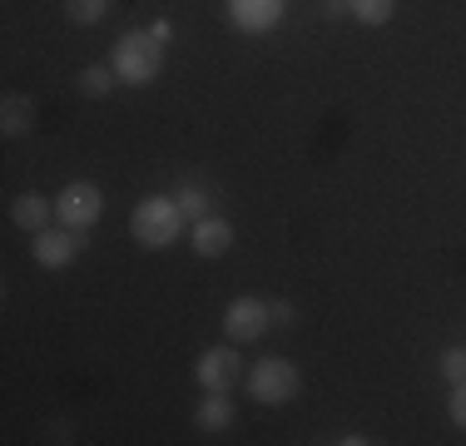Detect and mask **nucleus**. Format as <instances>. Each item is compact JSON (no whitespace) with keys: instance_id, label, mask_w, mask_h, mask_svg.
Instances as JSON below:
<instances>
[{"instance_id":"nucleus-15","label":"nucleus","mask_w":466,"mask_h":446,"mask_svg":"<svg viewBox=\"0 0 466 446\" xmlns=\"http://www.w3.org/2000/svg\"><path fill=\"white\" fill-rule=\"evenodd\" d=\"M65 15L70 25H99L109 15V0H65Z\"/></svg>"},{"instance_id":"nucleus-20","label":"nucleus","mask_w":466,"mask_h":446,"mask_svg":"<svg viewBox=\"0 0 466 446\" xmlns=\"http://www.w3.org/2000/svg\"><path fill=\"white\" fill-rule=\"evenodd\" d=\"M328 15H332V20H338V15H352L348 0H328Z\"/></svg>"},{"instance_id":"nucleus-14","label":"nucleus","mask_w":466,"mask_h":446,"mask_svg":"<svg viewBox=\"0 0 466 446\" xmlns=\"http://www.w3.org/2000/svg\"><path fill=\"white\" fill-rule=\"evenodd\" d=\"M348 10L362 25H387V20L397 15V0H348Z\"/></svg>"},{"instance_id":"nucleus-2","label":"nucleus","mask_w":466,"mask_h":446,"mask_svg":"<svg viewBox=\"0 0 466 446\" xmlns=\"http://www.w3.org/2000/svg\"><path fill=\"white\" fill-rule=\"evenodd\" d=\"M109 65H115L119 85H154L164 70V45L154 40L149 30H129V35H119Z\"/></svg>"},{"instance_id":"nucleus-10","label":"nucleus","mask_w":466,"mask_h":446,"mask_svg":"<svg viewBox=\"0 0 466 446\" xmlns=\"http://www.w3.org/2000/svg\"><path fill=\"white\" fill-rule=\"evenodd\" d=\"M50 214H55V204H50L46 194H35V188L15 194V204H10V223H15L20 233H46Z\"/></svg>"},{"instance_id":"nucleus-4","label":"nucleus","mask_w":466,"mask_h":446,"mask_svg":"<svg viewBox=\"0 0 466 446\" xmlns=\"http://www.w3.org/2000/svg\"><path fill=\"white\" fill-rule=\"evenodd\" d=\"M55 218H60L65 228H75V233L95 228V223L105 218V194H99V184H90V178L65 184L60 194H55Z\"/></svg>"},{"instance_id":"nucleus-13","label":"nucleus","mask_w":466,"mask_h":446,"mask_svg":"<svg viewBox=\"0 0 466 446\" xmlns=\"http://www.w3.org/2000/svg\"><path fill=\"white\" fill-rule=\"evenodd\" d=\"M115 85H119L115 65H85V70H80V89H85L90 99H105Z\"/></svg>"},{"instance_id":"nucleus-17","label":"nucleus","mask_w":466,"mask_h":446,"mask_svg":"<svg viewBox=\"0 0 466 446\" xmlns=\"http://www.w3.org/2000/svg\"><path fill=\"white\" fill-rule=\"evenodd\" d=\"M441 377H447V382H466V348L441 352Z\"/></svg>"},{"instance_id":"nucleus-16","label":"nucleus","mask_w":466,"mask_h":446,"mask_svg":"<svg viewBox=\"0 0 466 446\" xmlns=\"http://www.w3.org/2000/svg\"><path fill=\"white\" fill-rule=\"evenodd\" d=\"M174 198H179V208H184V218H188V223L208 214V194H204V188H194V184H184Z\"/></svg>"},{"instance_id":"nucleus-18","label":"nucleus","mask_w":466,"mask_h":446,"mask_svg":"<svg viewBox=\"0 0 466 446\" xmlns=\"http://www.w3.org/2000/svg\"><path fill=\"white\" fill-rule=\"evenodd\" d=\"M447 417H451V427H461V431H466V382H451V397H447Z\"/></svg>"},{"instance_id":"nucleus-6","label":"nucleus","mask_w":466,"mask_h":446,"mask_svg":"<svg viewBox=\"0 0 466 446\" xmlns=\"http://www.w3.org/2000/svg\"><path fill=\"white\" fill-rule=\"evenodd\" d=\"M85 238L75 228H46V233H30V258L40 268H50V273H60V268H70L80 258Z\"/></svg>"},{"instance_id":"nucleus-12","label":"nucleus","mask_w":466,"mask_h":446,"mask_svg":"<svg viewBox=\"0 0 466 446\" xmlns=\"http://www.w3.org/2000/svg\"><path fill=\"white\" fill-rule=\"evenodd\" d=\"M233 421H238V407L228 401V392H208V397L194 407V427H198V431H228Z\"/></svg>"},{"instance_id":"nucleus-21","label":"nucleus","mask_w":466,"mask_h":446,"mask_svg":"<svg viewBox=\"0 0 466 446\" xmlns=\"http://www.w3.org/2000/svg\"><path fill=\"white\" fill-rule=\"evenodd\" d=\"M273 322H293V308H288V303H273Z\"/></svg>"},{"instance_id":"nucleus-11","label":"nucleus","mask_w":466,"mask_h":446,"mask_svg":"<svg viewBox=\"0 0 466 446\" xmlns=\"http://www.w3.org/2000/svg\"><path fill=\"white\" fill-rule=\"evenodd\" d=\"M0 129H5V139H20V134L35 129V99L10 89V95L0 99Z\"/></svg>"},{"instance_id":"nucleus-1","label":"nucleus","mask_w":466,"mask_h":446,"mask_svg":"<svg viewBox=\"0 0 466 446\" xmlns=\"http://www.w3.org/2000/svg\"><path fill=\"white\" fill-rule=\"evenodd\" d=\"M179 233H184V208H179V198L149 194V198H139L135 214H129V238H135L139 248H149V253L169 248Z\"/></svg>"},{"instance_id":"nucleus-8","label":"nucleus","mask_w":466,"mask_h":446,"mask_svg":"<svg viewBox=\"0 0 466 446\" xmlns=\"http://www.w3.org/2000/svg\"><path fill=\"white\" fill-rule=\"evenodd\" d=\"M283 10H288V0H228V20L243 35H268L283 20Z\"/></svg>"},{"instance_id":"nucleus-7","label":"nucleus","mask_w":466,"mask_h":446,"mask_svg":"<svg viewBox=\"0 0 466 446\" xmlns=\"http://www.w3.org/2000/svg\"><path fill=\"white\" fill-rule=\"evenodd\" d=\"M243 377V362H238V352L228 348H208V352H198V362H194V382L204 387V392H233V382Z\"/></svg>"},{"instance_id":"nucleus-9","label":"nucleus","mask_w":466,"mask_h":446,"mask_svg":"<svg viewBox=\"0 0 466 446\" xmlns=\"http://www.w3.org/2000/svg\"><path fill=\"white\" fill-rule=\"evenodd\" d=\"M188 243H194L198 258H224L233 248V223L218 218V214H204V218L188 223Z\"/></svg>"},{"instance_id":"nucleus-3","label":"nucleus","mask_w":466,"mask_h":446,"mask_svg":"<svg viewBox=\"0 0 466 446\" xmlns=\"http://www.w3.org/2000/svg\"><path fill=\"white\" fill-rule=\"evenodd\" d=\"M243 382H248V397L258 401V407H283V401L298 397V387H303V372H298L293 362H283V357H263V362L253 367Z\"/></svg>"},{"instance_id":"nucleus-19","label":"nucleus","mask_w":466,"mask_h":446,"mask_svg":"<svg viewBox=\"0 0 466 446\" xmlns=\"http://www.w3.org/2000/svg\"><path fill=\"white\" fill-rule=\"evenodd\" d=\"M149 35L159 40V45H169V35H174V25H169V20H154V25H149Z\"/></svg>"},{"instance_id":"nucleus-5","label":"nucleus","mask_w":466,"mask_h":446,"mask_svg":"<svg viewBox=\"0 0 466 446\" xmlns=\"http://www.w3.org/2000/svg\"><path fill=\"white\" fill-rule=\"evenodd\" d=\"M268 322H273V303H268V298L243 293V298H233V303L224 308L228 342H258L263 332H268Z\"/></svg>"},{"instance_id":"nucleus-22","label":"nucleus","mask_w":466,"mask_h":446,"mask_svg":"<svg viewBox=\"0 0 466 446\" xmlns=\"http://www.w3.org/2000/svg\"><path fill=\"white\" fill-rule=\"evenodd\" d=\"M332 441H338V446H362L368 437H358V431H342V437H332Z\"/></svg>"}]
</instances>
